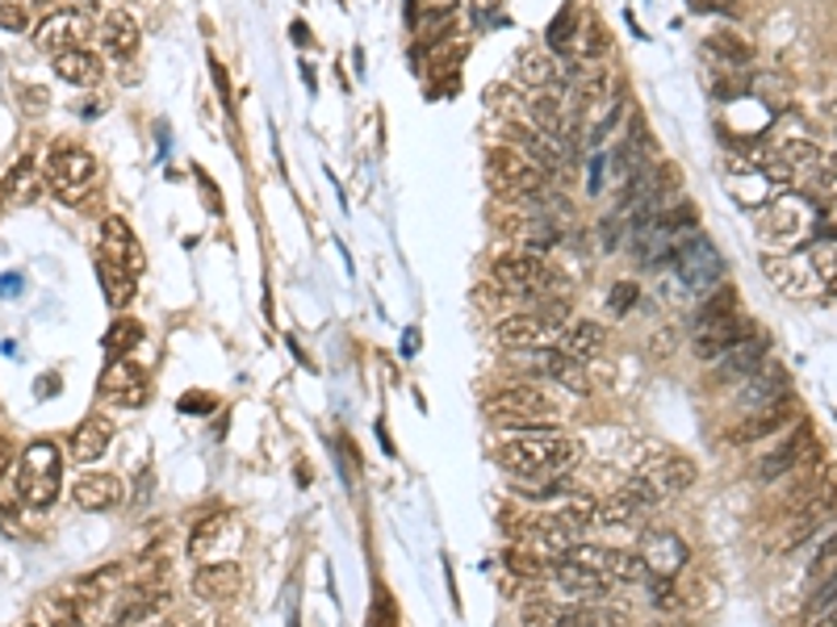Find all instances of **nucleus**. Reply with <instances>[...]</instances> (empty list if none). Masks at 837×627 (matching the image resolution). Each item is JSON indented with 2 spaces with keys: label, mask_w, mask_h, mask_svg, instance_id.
<instances>
[{
  "label": "nucleus",
  "mask_w": 837,
  "mask_h": 627,
  "mask_svg": "<svg viewBox=\"0 0 837 627\" xmlns=\"http://www.w3.org/2000/svg\"><path fill=\"white\" fill-rule=\"evenodd\" d=\"M578 443L566 440L561 431L553 436H511L499 448V465L511 477H557L574 465Z\"/></svg>",
  "instance_id": "1"
},
{
  "label": "nucleus",
  "mask_w": 837,
  "mask_h": 627,
  "mask_svg": "<svg viewBox=\"0 0 837 627\" xmlns=\"http://www.w3.org/2000/svg\"><path fill=\"white\" fill-rule=\"evenodd\" d=\"M486 185H490V193L502 197V201H532V197L545 193L549 172L536 160H527L520 147L499 142V147L486 151Z\"/></svg>",
  "instance_id": "2"
},
{
  "label": "nucleus",
  "mask_w": 837,
  "mask_h": 627,
  "mask_svg": "<svg viewBox=\"0 0 837 627\" xmlns=\"http://www.w3.org/2000/svg\"><path fill=\"white\" fill-rule=\"evenodd\" d=\"M18 489H22V502L34 511H47L55 507L59 489H63V452L50 440L30 443L22 452V465H18Z\"/></svg>",
  "instance_id": "3"
},
{
  "label": "nucleus",
  "mask_w": 837,
  "mask_h": 627,
  "mask_svg": "<svg viewBox=\"0 0 837 627\" xmlns=\"http://www.w3.org/2000/svg\"><path fill=\"white\" fill-rule=\"evenodd\" d=\"M43 181H47V188L63 201V206H80L96 185V160L84 151V147L59 142V147H50L47 151Z\"/></svg>",
  "instance_id": "4"
},
{
  "label": "nucleus",
  "mask_w": 837,
  "mask_h": 627,
  "mask_svg": "<svg viewBox=\"0 0 837 627\" xmlns=\"http://www.w3.org/2000/svg\"><path fill=\"white\" fill-rule=\"evenodd\" d=\"M481 415L515 427V422H549L557 415V402L536 385H502L495 394L481 397Z\"/></svg>",
  "instance_id": "5"
},
{
  "label": "nucleus",
  "mask_w": 837,
  "mask_h": 627,
  "mask_svg": "<svg viewBox=\"0 0 837 627\" xmlns=\"http://www.w3.org/2000/svg\"><path fill=\"white\" fill-rule=\"evenodd\" d=\"M813 227H816L813 201L800 197V193H783V197H775V201L758 213V231H763L770 243H779V247L804 243V239L813 234Z\"/></svg>",
  "instance_id": "6"
},
{
  "label": "nucleus",
  "mask_w": 837,
  "mask_h": 627,
  "mask_svg": "<svg viewBox=\"0 0 837 627\" xmlns=\"http://www.w3.org/2000/svg\"><path fill=\"white\" fill-rule=\"evenodd\" d=\"M809 452H813V427L800 418V422H791V431L783 436V440L775 443V448H766L763 456L754 461L749 477H754L758 486L783 481L788 473H795V468L804 465V456H809Z\"/></svg>",
  "instance_id": "7"
},
{
  "label": "nucleus",
  "mask_w": 837,
  "mask_h": 627,
  "mask_svg": "<svg viewBox=\"0 0 837 627\" xmlns=\"http://www.w3.org/2000/svg\"><path fill=\"white\" fill-rule=\"evenodd\" d=\"M674 268H678V277L687 285V293H712L724 277V264H720L717 247L704 239V234H695V239H678V247H674Z\"/></svg>",
  "instance_id": "8"
},
{
  "label": "nucleus",
  "mask_w": 837,
  "mask_h": 627,
  "mask_svg": "<svg viewBox=\"0 0 837 627\" xmlns=\"http://www.w3.org/2000/svg\"><path fill=\"white\" fill-rule=\"evenodd\" d=\"M763 272L766 280L788 293V298H800V302H813L825 293L821 285V272H816L813 256H800V252H783V256H763Z\"/></svg>",
  "instance_id": "9"
},
{
  "label": "nucleus",
  "mask_w": 837,
  "mask_h": 627,
  "mask_svg": "<svg viewBox=\"0 0 837 627\" xmlns=\"http://www.w3.org/2000/svg\"><path fill=\"white\" fill-rule=\"evenodd\" d=\"M641 560H646L649 578L678 581L683 569H687V560H691V548H687V539L678 532L653 527V532H646V539H641Z\"/></svg>",
  "instance_id": "10"
},
{
  "label": "nucleus",
  "mask_w": 837,
  "mask_h": 627,
  "mask_svg": "<svg viewBox=\"0 0 837 627\" xmlns=\"http://www.w3.org/2000/svg\"><path fill=\"white\" fill-rule=\"evenodd\" d=\"M561 326L566 323L549 318L545 310H540V314H507L495 335H499L502 348H511V351H540L561 339Z\"/></svg>",
  "instance_id": "11"
},
{
  "label": "nucleus",
  "mask_w": 837,
  "mask_h": 627,
  "mask_svg": "<svg viewBox=\"0 0 837 627\" xmlns=\"http://www.w3.org/2000/svg\"><path fill=\"white\" fill-rule=\"evenodd\" d=\"M749 335H754L749 318H742V314H724V318H712V323H704V326H691V351H695V360L717 364L724 351L737 348V344L749 339Z\"/></svg>",
  "instance_id": "12"
},
{
  "label": "nucleus",
  "mask_w": 837,
  "mask_h": 627,
  "mask_svg": "<svg viewBox=\"0 0 837 627\" xmlns=\"http://www.w3.org/2000/svg\"><path fill=\"white\" fill-rule=\"evenodd\" d=\"M490 272H495L499 289H507V293H540L549 285V264L536 252H520V247L502 252Z\"/></svg>",
  "instance_id": "13"
},
{
  "label": "nucleus",
  "mask_w": 837,
  "mask_h": 627,
  "mask_svg": "<svg viewBox=\"0 0 837 627\" xmlns=\"http://www.w3.org/2000/svg\"><path fill=\"white\" fill-rule=\"evenodd\" d=\"M89 34H93V22H89L84 9H55V13H47L43 25L34 30V43L47 50V55H59V50L84 47Z\"/></svg>",
  "instance_id": "14"
},
{
  "label": "nucleus",
  "mask_w": 837,
  "mask_h": 627,
  "mask_svg": "<svg viewBox=\"0 0 837 627\" xmlns=\"http://www.w3.org/2000/svg\"><path fill=\"white\" fill-rule=\"evenodd\" d=\"M791 422H800V406H795L791 397H779V402H770V406H758V410L742 415V422L729 431V443L749 448V443H763L766 436L783 431V427H791Z\"/></svg>",
  "instance_id": "15"
},
{
  "label": "nucleus",
  "mask_w": 837,
  "mask_h": 627,
  "mask_svg": "<svg viewBox=\"0 0 837 627\" xmlns=\"http://www.w3.org/2000/svg\"><path fill=\"white\" fill-rule=\"evenodd\" d=\"M101 394L109 397V402H118V406H126V410H139L151 397V381H147V372L139 364L114 360L109 369L101 372Z\"/></svg>",
  "instance_id": "16"
},
{
  "label": "nucleus",
  "mask_w": 837,
  "mask_h": 627,
  "mask_svg": "<svg viewBox=\"0 0 837 627\" xmlns=\"http://www.w3.org/2000/svg\"><path fill=\"white\" fill-rule=\"evenodd\" d=\"M101 256L105 259H114V264H121L126 272H143V243L135 239V231H130V222L126 218H105L101 222Z\"/></svg>",
  "instance_id": "17"
},
{
  "label": "nucleus",
  "mask_w": 837,
  "mask_h": 627,
  "mask_svg": "<svg viewBox=\"0 0 837 627\" xmlns=\"http://www.w3.org/2000/svg\"><path fill=\"white\" fill-rule=\"evenodd\" d=\"M788 385H791V376L783 364H763L754 376H745L742 385H737V410L749 415V410H758V406H770V402L788 397Z\"/></svg>",
  "instance_id": "18"
},
{
  "label": "nucleus",
  "mask_w": 837,
  "mask_h": 627,
  "mask_svg": "<svg viewBox=\"0 0 837 627\" xmlns=\"http://www.w3.org/2000/svg\"><path fill=\"white\" fill-rule=\"evenodd\" d=\"M553 581L578 599V603H598V599H607V590H612V581L595 573L591 565H582V560H553Z\"/></svg>",
  "instance_id": "19"
},
{
  "label": "nucleus",
  "mask_w": 837,
  "mask_h": 627,
  "mask_svg": "<svg viewBox=\"0 0 837 627\" xmlns=\"http://www.w3.org/2000/svg\"><path fill=\"white\" fill-rule=\"evenodd\" d=\"M763 364H766V344L758 335H749L737 348H729L720 356L717 369H712V381H717V385H742L745 376H754Z\"/></svg>",
  "instance_id": "20"
},
{
  "label": "nucleus",
  "mask_w": 837,
  "mask_h": 627,
  "mask_svg": "<svg viewBox=\"0 0 837 627\" xmlns=\"http://www.w3.org/2000/svg\"><path fill=\"white\" fill-rule=\"evenodd\" d=\"M641 473L658 486V494H662L666 502L674 498V494H683V489L695 486V461L678 456V452H658Z\"/></svg>",
  "instance_id": "21"
},
{
  "label": "nucleus",
  "mask_w": 837,
  "mask_h": 627,
  "mask_svg": "<svg viewBox=\"0 0 837 627\" xmlns=\"http://www.w3.org/2000/svg\"><path fill=\"white\" fill-rule=\"evenodd\" d=\"M532 369L540 372L545 381H561V385H566V390H574V394H586V390H591V381L582 376V360L566 356L561 348L532 351Z\"/></svg>",
  "instance_id": "22"
},
{
  "label": "nucleus",
  "mask_w": 837,
  "mask_h": 627,
  "mask_svg": "<svg viewBox=\"0 0 837 627\" xmlns=\"http://www.w3.org/2000/svg\"><path fill=\"white\" fill-rule=\"evenodd\" d=\"M240 590V565L235 560H222V565H201L193 573V594L201 603H222Z\"/></svg>",
  "instance_id": "23"
},
{
  "label": "nucleus",
  "mask_w": 837,
  "mask_h": 627,
  "mask_svg": "<svg viewBox=\"0 0 837 627\" xmlns=\"http://www.w3.org/2000/svg\"><path fill=\"white\" fill-rule=\"evenodd\" d=\"M114 440V422L105 415H89L80 427L72 431V456L80 465H96L105 456V448Z\"/></svg>",
  "instance_id": "24"
},
{
  "label": "nucleus",
  "mask_w": 837,
  "mask_h": 627,
  "mask_svg": "<svg viewBox=\"0 0 837 627\" xmlns=\"http://www.w3.org/2000/svg\"><path fill=\"white\" fill-rule=\"evenodd\" d=\"M101 47L109 59H135V50H139V25L130 13H121V9H109L105 13V22H101Z\"/></svg>",
  "instance_id": "25"
},
{
  "label": "nucleus",
  "mask_w": 837,
  "mask_h": 627,
  "mask_svg": "<svg viewBox=\"0 0 837 627\" xmlns=\"http://www.w3.org/2000/svg\"><path fill=\"white\" fill-rule=\"evenodd\" d=\"M72 498L75 507H84V511H109V507H118L121 481L109 477V473H84L72 486Z\"/></svg>",
  "instance_id": "26"
},
{
  "label": "nucleus",
  "mask_w": 837,
  "mask_h": 627,
  "mask_svg": "<svg viewBox=\"0 0 837 627\" xmlns=\"http://www.w3.org/2000/svg\"><path fill=\"white\" fill-rule=\"evenodd\" d=\"M557 348L566 351V356H574V360H595L598 351L607 348V326L595 323V318H582L574 323L570 330H561V339H557Z\"/></svg>",
  "instance_id": "27"
},
{
  "label": "nucleus",
  "mask_w": 837,
  "mask_h": 627,
  "mask_svg": "<svg viewBox=\"0 0 837 627\" xmlns=\"http://www.w3.org/2000/svg\"><path fill=\"white\" fill-rule=\"evenodd\" d=\"M55 71H59V80H68L75 89H96L101 84V59L89 47L59 50L55 55Z\"/></svg>",
  "instance_id": "28"
},
{
  "label": "nucleus",
  "mask_w": 837,
  "mask_h": 627,
  "mask_svg": "<svg viewBox=\"0 0 837 627\" xmlns=\"http://www.w3.org/2000/svg\"><path fill=\"white\" fill-rule=\"evenodd\" d=\"M43 188H47V181H43V172H38L30 160L13 163V167L4 172V181H0V193H4L9 201H18V206L38 201V193H43Z\"/></svg>",
  "instance_id": "29"
},
{
  "label": "nucleus",
  "mask_w": 837,
  "mask_h": 627,
  "mask_svg": "<svg viewBox=\"0 0 837 627\" xmlns=\"http://www.w3.org/2000/svg\"><path fill=\"white\" fill-rule=\"evenodd\" d=\"M515 76H520V84L524 89H553L557 80H561V71H557V59H553V50H540L532 47L520 55V63H515Z\"/></svg>",
  "instance_id": "30"
},
{
  "label": "nucleus",
  "mask_w": 837,
  "mask_h": 627,
  "mask_svg": "<svg viewBox=\"0 0 837 627\" xmlns=\"http://www.w3.org/2000/svg\"><path fill=\"white\" fill-rule=\"evenodd\" d=\"M549 519H557V523H561L566 532L582 535V532H586V527H591V523L598 519V502H595V498H586V494H578V489H574L570 498H561V502L553 507Z\"/></svg>",
  "instance_id": "31"
},
{
  "label": "nucleus",
  "mask_w": 837,
  "mask_h": 627,
  "mask_svg": "<svg viewBox=\"0 0 837 627\" xmlns=\"http://www.w3.org/2000/svg\"><path fill=\"white\" fill-rule=\"evenodd\" d=\"M804 553H809V578L813 581H825L829 573L837 569V519L825 527V532H816L809 544H804Z\"/></svg>",
  "instance_id": "32"
},
{
  "label": "nucleus",
  "mask_w": 837,
  "mask_h": 627,
  "mask_svg": "<svg viewBox=\"0 0 837 627\" xmlns=\"http://www.w3.org/2000/svg\"><path fill=\"white\" fill-rule=\"evenodd\" d=\"M96 277H101V289H105V298H109L114 310L130 305V298H135V272H126L114 259L96 256Z\"/></svg>",
  "instance_id": "33"
},
{
  "label": "nucleus",
  "mask_w": 837,
  "mask_h": 627,
  "mask_svg": "<svg viewBox=\"0 0 837 627\" xmlns=\"http://www.w3.org/2000/svg\"><path fill=\"white\" fill-rule=\"evenodd\" d=\"M646 507L628 494V489H620L616 498H607V502H598V527H637L641 519H646Z\"/></svg>",
  "instance_id": "34"
},
{
  "label": "nucleus",
  "mask_w": 837,
  "mask_h": 627,
  "mask_svg": "<svg viewBox=\"0 0 837 627\" xmlns=\"http://www.w3.org/2000/svg\"><path fill=\"white\" fill-rule=\"evenodd\" d=\"M574 627H628L624 611L603 603H578L574 606Z\"/></svg>",
  "instance_id": "35"
},
{
  "label": "nucleus",
  "mask_w": 837,
  "mask_h": 627,
  "mask_svg": "<svg viewBox=\"0 0 837 627\" xmlns=\"http://www.w3.org/2000/svg\"><path fill=\"white\" fill-rule=\"evenodd\" d=\"M143 339V326L130 323V318H118V323L109 326V335H105V351L114 356V360H126V351L135 348Z\"/></svg>",
  "instance_id": "36"
},
{
  "label": "nucleus",
  "mask_w": 837,
  "mask_h": 627,
  "mask_svg": "<svg viewBox=\"0 0 837 627\" xmlns=\"http://www.w3.org/2000/svg\"><path fill=\"white\" fill-rule=\"evenodd\" d=\"M809 619H821V615H837V569L825 581H816L813 594H809V606H804Z\"/></svg>",
  "instance_id": "37"
},
{
  "label": "nucleus",
  "mask_w": 837,
  "mask_h": 627,
  "mask_svg": "<svg viewBox=\"0 0 837 627\" xmlns=\"http://www.w3.org/2000/svg\"><path fill=\"white\" fill-rule=\"evenodd\" d=\"M809 256H813L816 272H821V285H825V293H837V247H834V243H816Z\"/></svg>",
  "instance_id": "38"
},
{
  "label": "nucleus",
  "mask_w": 837,
  "mask_h": 627,
  "mask_svg": "<svg viewBox=\"0 0 837 627\" xmlns=\"http://www.w3.org/2000/svg\"><path fill=\"white\" fill-rule=\"evenodd\" d=\"M222 511H210V514H201L197 523H193V532H189V553H206V544L214 539L218 532H222Z\"/></svg>",
  "instance_id": "39"
},
{
  "label": "nucleus",
  "mask_w": 837,
  "mask_h": 627,
  "mask_svg": "<svg viewBox=\"0 0 837 627\" xmlns=\"http://www.w3.org/2000/svg\"><path fill=\"white\" fill-rule=\"evenodd\" d=\"M612 96V76H591L586 89H582V114H598Z\"/></svg>",
  "instance_id": "40"
},
{
  "label": "nucleus",
  "mask_w": 837,
  "mask_h": 627,
  "mask_svg": "<svg viewBox=\"0 0 837 627\" xmlns=\"http://www.w3.org/2000/svg\"><path fill=\"white\" fill-rule=\"evenodd\" d=\"M47 627H84V611L68 599H55L47 611Z\"/></svg>",
  "instance_id": "41"
},
{
  "label": "nucleus",
  "mask_w": 837,
  "mask_h": 627,
  "mask_svg": "<svg viewBox=\"0 0 837 627\" xmlns=\"http://www.w3.org/2000/svg\"><path fill=\"white\" fill-rule=\"evenodd\" d=\"M574 25H578L574 9H561V13H557V22L549 25V47L553 50L570 47V34H574Z\"/></svg>",
  "instance_id": "42"
},
{
  "label": "nucleus",
  "mask_w": 837,
  "mask_h": 627,
  "mask_svg": "<svg viewBox=\"0 0 837 627\" xmlns=\"http://www.w3.org/2000/svg\"><path fill=\"white\" fill-rule=\"evenodd\" d=\"M0 30H9V34H22V30H30V18H25L22 4L0 0Z\"/></svg>",
  "instance_id": "43"
},
{
  "label": "nucleus",
  "mask_w": 837,
  "mask_h": 627,
  "mask_svg": "<svg viewBox=\"0 0 837 627\" xmlns=\"http://www.w3.org/2000/svg\"><path fill=\"white\" fill-rule=\"evenodd\" d=\"M507 565H511V573H524V578H536L540 573V560L536 557H527V548H507Z\"/></svg>",
  "instance_id": "44"
},
{
  "label": "nucleus",
  "mask_w": 837,
  "mask_h": 627,
  "mask_svg": "<svg viewBox=\"0 0 837 627\" xmlns=\"http://www.w3.org/2000/svg\"><path fill=\"white\" fill-rule=\"evenodd\" d=\"M586 25H591V43H586L582 50H586L591 59H598V55H607V34H603V25H598L595 18H586Z\"/></svg>",
  "instance_id": "45"
},
{
  "label": "nucleus",
  "mask_w": 837,
  "mask_h": 627,
  "mask_svg": "<svg viewBox=\"0 0 837 627\" xmlns=\"http://www.w3.org/2000/svg\"><path fill=\"white\" fill-rule=\"evenodd\" d=\"M632 298H637V289H632V285L616 289V293H612V310H628V305H632Z\"/></svg>",
  "instance_id": "46"
},
{
  "label": "nucleus",
  "mask_w": 837,
  "mask_h": 627,
  "mask_svg": "<svg viewBox=\"0 0 837 627\" xmlns=\"http://www.w3.org/2000/svg\"><path fill=\"white\" fill-rule=\"evenodd\" d=\"M369 627H394V611H390V603L373 606V624H369Z\"/></svg>",
  "instance_id": "47"
},
{
  "label": "nucleus",
  "mask_w": 837,
  "mask_h": 627,
  "mask_svg": "<svg viewBox=\"0 0 837 627\" xmlns=\"http://www.w3.org/2000/svg\"><path fill=\"white\" fill-rule=\"evenodd\" d=\"M9 465H13V448H9V443L0 440V477L9 473Z\"/></svg>",
  "instance_id": "48"
},
{
  "label": "nucleus",
  "mask_w": 837,
  "mask_h": 627,
  "mask_svg": "<svg viewBox=\"0 0 837 627\" xmlns=\"http://www.w3.org/2000/svg\"><path fill=\"white\" fill-rule=\"evenodd\" d=\"M55 390H59V376H43V385H38V397L55 394Z\"/></svg>",
  "instance_id": "49"
},
{
  "label": "nucleus",
  "mask_w": 837,
  "mask_h": 627,
  "mask_svg": "<svg viewBox=\"0 0 837 627\" xmlns=\"http://www.w3.org/2000/svg\"><path fill=\"white\" fill-rule=\"evenodd\" d=\"M809 627H837V615H821V619H809Z\"/></svg>",
  "instance_id": "50"
},
{
  "label": "nucleus",
  "mask_w": 837,
  "mask_h": 627,
  "mask_svg": "<svg viewBox=\"0 0 837 627\" xmlns=\"http://www.w3.org/2000/svg\"><path fill=\"white\" fill-rule=\"evenodd\" d=\"M80 4H84V13H93V9H96V4H101V0H80Z\"/></svg>",
  "instance_id": "51"
}]
</instances>
